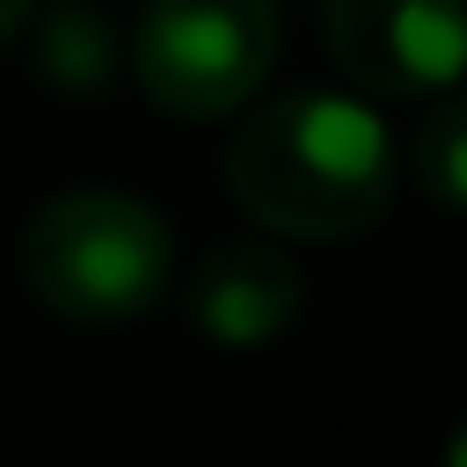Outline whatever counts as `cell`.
I'll list each match as a JSON object with an SVG mask.
<instances>
[{
    "label": "cell",
    "mask_w": 467,
    "mask_h": 467,
    "mask_svg": "<svg viewBox=\"0 0 467 467\" xmlns=\"http://www.w3.org/2000/svg\"><path fill=\"white\" fill-rule=\"evenodd\" d=\"M394 139L372 102L328 95V88H292L263 109L226 146V190L234 204L292 241H350L379 226L394 204Z\"/></svg>",
    "instance_id": "obj_1"
},
{
    "label": "cell",
    "mask_w": 467,
    "mask_h": 467,
    "mask_svg": "<svg viewBox=\"0 0 467 467\" xmlns=\"http://www.w3.org/2000/svg\"><path fill=\"white\" fill-rule=\"evenodd\" d=\"M15 270L36 306L66 321H131L168 292V219L131 190H66L29 212Z\"/></svg>",
    "instance_id": "obj_2"
},
{
    "label": "cell",
    "mask_w": 467,
    "mask_h": 467,
    "mask_svg": "<svg viewBox=\"0 0 467 467\" xmlns=\"http://www.w3.org/2000/svg\"><path fill=\"white\" fill-rule=\"evenodd\" d=\"M277 58V0H146L131 29V73L153 109L212 124L255 102Z\"/></svg>",
    "instance_id": "obj_3"
},
{
    "label": "cell",
    "mask_w": 467,
    "mask_h": 467,
    "mask_svg": "<svg viewBox=\"0 0 467 467\" xmlns=\"http://www.w3.org/2000/svg\"><path fill=\"white\" fill-rule=\"evenodd\" d=\"M321 44L365 95H445L467 80V0H321Z\"/></svg>",
    "instance_id": "obj_4"
},
{
    "label": "cell",
    "mask_w": 467,
    "mask_h": 467,
    "mask_svg": "<svg viewBox=\"0 0 467 467\" xmlns=\"http://www.w3.org/2000/svg\"><path fill=\"white\" fill-rule=\"evenodd\" d=\"M299 263L270 241H219L197 277H190V321L226 343V350H248V343H270L292 314H299Z\"/></svg>",
    "instance_id": "obj_5"
},
{
    "label": "cell",
    "mask_w": 467,
    "mask_h": 467,
    "mask_svg": "<svg viewBox=\"0 0 467 467\" xmlns=\"http://www.w3.org/2000/svg\"><path fill=\"white\" fill-rule=\"evenodd\" d=\"M36 73L58 88V95H102L117 80V29L102 7L88 0H66L36 22Z\"/></svg>",
    "instance_id": "obj_6"
},
{
    "label": "cell",
    "mask_w": 467,
    "mask_h": 467,
    "mask_svg": "<svg viewBox=\"0 0 467 467\" xmlns=\"http://www.w3.org/2000/svg\"><path fill=\"white\" fill-rule=\"evenodd\" d=\"M416 190L445 212H467V88H445L416 131Z\"/></svg>",
    "instance_id": "obj_7"
},
{
    "label": "cell",
    "mask_w": 467,
    "mask_h": 467,
    "mask_svg": "<svg viewBox=\"0 0 467 467\" xmlns=\"http://www.w3.org/2000/svg\"><path fill=\"white\" fill-rule=\"evenodd\" d=\"M22 22H29V0H0V44H15Z\"/></svg>",
    "instance_id": "obj_8"
},
{
    "label": "cell",
    "mask_w": 467,
    "mask_h": 467,
    "mask_svg": "<svg viewBox=\"0 0 467 467\" xmlns=\"http://www.w3.org/2000/svg\"><path fill=\"white\" fill-rule=\"evenodd\" d=\"M445 467H467V423L452 431V445H445Z\"/></svg>",
    "instance_id": "obj_9"
}]
</instances>
